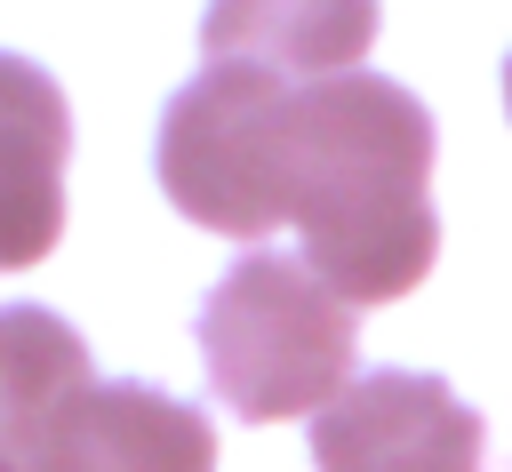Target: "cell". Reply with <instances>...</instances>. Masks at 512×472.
<instances>
[{"mask_svg": "<svg viewBox=\"0 0 512 472\" xmlns=\"http://www.w3.org/2000/svg\"><path fill=\"white\" fill-rule=\"evenodd\" d=\"M352 352H360L352 304L304 256H280V248H248L200 304L208 384L248 424L336 408L352 392Z\"/></svg>", "mask_w": 512, "mask_h": 472, "instance_id": "2", "label": "cell"}, {"mask_svg": "<svg viewBox=\"0 0 512 472\" xmlns=\"http://www.w3.org/2000/svg\"><path fill=\"white\" fill-rule=\"evenodd\" d=\"M320 472H480V416L424 368L352 376L336 408L312 416Z\"/></svg>", "mask_w": 512, "mask_h": 472, "instance_id": "3", "label": "cell"}, {"mask_svg": "<svg viewBox=\"0 0 512 472\" xmlns=\"http://www.w3.org/2000/svg\"><path fill=\"white\" fill-rule=\"evenodd\" d=\"M64 152V88L0 48V272H24L64 240Z\"/></svg>", "mask_w": 512, "mask_h": 472, "instance_id": "4", "label": "cell"}, {"mask_svg": "<svg viewBox=\"0 0 512 472\" xmlns=\"http://www.w3.org/2000/svg\"><path fill=\"white\" fill-rule=\"evenodd\" d=\"M80 392H88V344L40 304H8L0 312V472H40Z\"/></svg>", "mask_w": 512, "mask_h": 472, "instance_id": "7", "label": "cell"}, {"mask_svg": "<svg viewBox=\"0 0 512 472\" xmlns=\"http://www.w3.org/2000/svg\"><path fill=\"white\" fill-rule=\"evenodd\" d=\"M160 192L224 232L264 240L296 224L304 264L360 312L408 296L432 256V112L384 72L280 80L208 64L160 112Z\"/></svg>", "mask_w": 512, "mask_h": 472, "instance_id": "1", "label": "cell"}, {"mask_svg": "<svg viewBox=\"0 0 512 472\" xmlns=\"http://www.w3.org/2000/svg\"><path fill=\"white\" fill-rule=\"evenodd\" d=\"M368 40H376V0H208L200 16L208 64H248L280 80L360 72Z\"/></svg>", "mask_w": 512, "mask_h": 472, "instance_id": "6", "label": "cell"}, {"mask_svg": "<svg viewBox=\"0 0 512 472\" xmlns=\"http://www.w3.org/2000/svg\"><path fill=\"white\" fill-rule=\"evenodd\" d=\"M504 112H512V56H504Z\"/></svg>", "mask_w": 512, "mask_h": 472, "instance_id": "8", "label": "cell"}, {"mask_svg": "<svg viewBox=\"0 0 512 472\" xmlns=\"http://www.w3.org/2000/svg\"><path fill=\"white\" fill-rule=\"evenodd\" d=\"M40 472H216V432L200 408L152 392V384H88Z\"/></svg>", "mask_w": 512, "mask_h": 472, "instance_id": "5", "label": "cell"}]
</instances>
